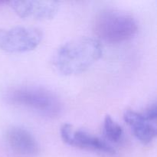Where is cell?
<instances>
[{
  "mask_svg": "<svg viewBox=\"0 0 157 157\" xmlns=\"http://www.w3.org/2000/svg\"><path fill=\"white\" fill-rule=\"evenodd\" d=\"M102 55V45L99 40L80 37L60 46L54 54L52 63L62 75H78L87 70Z\"/></svg>",
  "mask_w": 157,
  "mask_h": 157,
  "instance_id": "1",
  "label": "cell"
},
{
  "mask_svg": "<svg viewBox=\"0 0 157 157\" xmlns=\"http://www.w3.org/2000/svg\"><path fill=\"white\" fill-rule=\"evenodd\" d=\"M95 35L103 41L119 43L133 38L138 26L130 14L114 9H104L97 13L93 23Z\"/></svg>",
  "mask_w": 157,
  "mask_h": 157,
  "instance_id": "2",
  "label": "cell"
},
{
  "mask_svg": "<svg viewBox=\"0 0 157 157\" xmlns=\"http://www.w3.org/2000/svg\"><path fill=\"white\" fill-rule=\"evenodd\" d=\"M6 99L17 106L35 110L47 117L58 115L61 109L58 98L47 89L34 86H23L8 92Z\"/></svg>",
  "mask_w": 157,
  "mask_h": 157,
  "instance_id": "3",
  "label": "cell"
},
{
  "mask_svg": "<svg viewBox=\"0 0 157 157\" xmlns=\"http://www.w3.org/2000/svg\"><path fill=\"white\" fill-rule=\"evenodd\" d=\"M42 38V31L36 27L0 29V49L9 53L31 52L39 45Z\"/></svg>",
  "mask_w": 157,
  "mask_h": 157,
  "instance_id": "4",
  "label": "cell"
},
{
  "mask_svg": "<svg viewBox=\"0 0 157 157\" xmlns=\"http://www.w3.org/2000/svg\"><path fill=\"white\" fill-rule=\"evenodd\" d=\"M60 133L62 140L71 147L107 155L115 153L113 147L104 140L84 130H76L69 124L61 126Z\"/></svg>",
  "mask_w": 157,
  "mask_h": 157,
  "instance_id": "5",
  "label": "cell"
},
{
  "mask_svg": "<svg viewBox=\"0 0 157 157\" xmlns=\"http://www.w3.org/2000/svg\"><path fill=\"white\" fill-rule=\"evenodd\" d=\"M9 3L21 18L39 20L53 18L60 6V3L56 1H13Z\"/></svg>",
  "mask_w": 157,
  "mask_h": 157,
  "instance_id": "6",
  "label": "cell"
},
{
  "mask_svg": "<svg viewBox=\"0 0 157 157\" xmlns=\"http://www.w3.org/2000/svg\"><path fill=\"white\" fill-rule=\"evenodd\" d=\"M124 120L131 128L136 139L144 145L150 144L156 138V122L151 121L144 111L125 110Z\"/></svg>",
  "mask_w": 157,
  "mask_h": 157,
  "instance_id": "7",
  "label": "cell"
},
{
  "mask_svg": "<svg viewBox=\"0 0 157 157\" xmlns=\"http://www.w3.org/2000/svg\"><path fill=\"white\" fill-rule=\"evenodd\" d=\"M6 139L10 148L21 156H35L38 153L39 147L33 135L26 129L20 127H11L6 131Z\"/></svg>",
  "mask_w": 157,
  "mask_h": 157,
  "instance_id": "8",
  "label": "cell"
},
{
  "mask_svg": "<svg viewBox=\"0 0 157 157\" xmlns=\"http://www.w3.org/2000/svg\"><path fill=\"white\" fill-rule=\"evenodd\" d=\"M104 133L106 139L113 143H117L122 139L124 131L122 127L110 115H107L104 121Z\"/></svg>",
  "mask_w": 157,
  "mask_h": 157,
  "instance_id": "9",
  "label": "cell"
}]
</instances>
